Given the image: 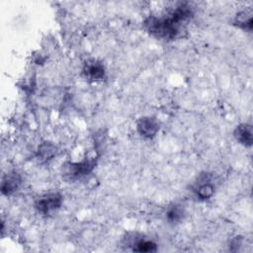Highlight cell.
<instances>
[{
    "mask_svg": "<svg viewBox=\"0 0 253 253\" xmlns=\"http://www.w3.org/2000/svg\"><path fill=\"white\" fill-rule=\"evenodd\" d=\"M193 16L191 7L187 3H180L168 17H148L144 23V29L151 36L160 40L175 39L182 28V24Z\"/></svg>",
    "mask_w": 253,
    "mask_h": 253,
    "instance_id": "6da1fadb",
    "label": "cell"
},
{
    "mask_svg": "<svg viewBox=\"0 0 253 253\" xmlns=\"http://www.w3.org/2000/svg\"><path fill=\"white\" fill-rule=\"evenodd\" d=\"M95 165L94 157H86L80 162H66L62 165V176L68 181H75L91 173Z\"/></svg>",
    "mask_w": 253,
    "mask_h": 253,
    "instance_id": "7a4b0ae2",
    "label": "cell"
},
{
    "mask_svg": "<svg viewBox=\"0 0 253 253\" xmlns=\"http://www.w3.org/2000/svg\"><path fill=\"white\" fill-rule=\"evenodd\" d=\"M63 197L57 192L47 193L37 199L35 208L42 214H49L57 211L62 205Z\"/></svg>",
    "mask_w": 253,
    "mask_h": 253,
    "instance_id": "3957f363",
    "label": "cell"
},
{
    "mask_svg": "<svg viewBox=\"0 0 253 253\" xmlns=\"http://www.w3.org/2000/svg\"><path fill=\"white\" fill-rule=\"evenodd\" d=\"M194 193L201 201L210 200L214 194V186L211 182V177L208 173L201 174L195 183Z\"/></svg>",
    "mask_w": 253,
    "mask_h": 253,
    "instance_id": "277c9868",
    "label": "cell"
},
{
    "mask_svg": "<svg viewBox=\"0 0 253 253\" xmlns=\"http://www.w3.org/2000/svg\"><path fill=\"white\" fill-rule=\"evenodd\" d=\"M136 130L144 138H152L159 130V123L154 117H142L136 123Z\"/></svg>",
    "mask_w": 253,
    "mask_h": 253,
    "instance_id": "5b68a950",
    "label": "cell"
},
{
    "mask_svg": "<svg viewBox=\"0 0 253 253\" xmlns=\"http://www.w3.org/2000/svg\"><path fill=\"white\" fill-rule=\"evenodd\" d=\"M82 73L88 80L99 81L105 77L106 69L101 61L97 59H91L84 63Z\"/></svg>",
    "mask_w": 253,
    "mask_h": 253,
    "instance_id": "8992f818",
    "label": "cell"
},
{
    "mask_svg": "<svg viewBox=\"0 0 253 253\" xmlns=\"http://www.w3.org/2000/svg\"><path fill=\"white\" fill-rule=\"evenodd\" d=\"M22 183V177L16 171L9 172L2 178L1 182V193L5 196H10L14 194Z\"/></svg>",
    "mask_w": 253,
    "mask_h": 253,
    "instance_id": "52a82bcc",
    "label": "cell"
},
{
    "mask_svg": "<svg viewBox=\"0 0 253 253\" xmlns=\"http://www.w3.org/2000/svg\"><path fill=\"white\" fill-rule=\"evenodd\" d=\"M233 136L238 143L244 146H251L253 141L252 126L250 124H240L235 126L233 130Z\"/></svg>",
    "mask_w": 253,
    "mask_h": 253,
    "instance_id": "ba28073f",
    "label": "cell"
},
{
    "mask_svg": "<svg viewBox=\"0 0 253 253\" xmlns=\"http://www.w3.org/2000/svg\"><path fill=\"white\" fill-rule=\"evenodd\" d=\"M185 216L184 208L179 204H173L169 206L166 210L165 217L169 223L177 224L183 220Z\"/></svg>",
    "mask_w": 253,
    "mask_h": 253,
    "instance_id": "9c48e42d",
    "label": "cell"
},
{
    "mask_svg": "<svg viewBox=\"0 0 253 253\" xmlns=\"http://www.w3.org/2000/svg\"><path fill=\"white\" fill-rule=\"evenodd\" d=\"M55 152H56V147L51 142L45 141V142H42L39 146L37 157L40 161L45 162V161L51 159L54 156Z\"/></svg>",
    "mask_w": 253,
    "mask_h": 253,
    "instance_id": "30bf717a",
    "label": "cell"
},
{
    "mask_svg": "<svg viewBox=\"0 0 253 253\" xmlns=\"http://www.w3.org/2000/svg\"><path fill=\"white\" fill-rule=\"evenodd\" d=\"M233 24L234 26L240 29L251 31L252 30V14L246 11H241L237 13L234 18Z\"/></svg>",
    "mask_w": 253,
    "mask_h": 253,
    "instance_id": "8fae6325",
    "label": "cell"
},
{
    "mask_svg": "<svg viewBox=\"0 0 253 253\" xmlns=\"http://www.w3.org/2000/svg\"><path fill=\"white\" fill-rule=\"evenodd\" d=\"M132 250L134 252H155L157 251V245L151 240L138 239L134 242Z\"/></svg>",
    "mask_w": 253,
    "mask_h": 253,
    "instance_id": "7c38bea8",
    "label": "cell"
}]
</instances>
